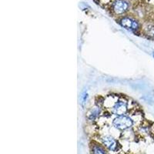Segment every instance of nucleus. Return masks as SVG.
<instances>
[{"mask_svg": "<svg viewBox=\"0 0 154 154\" xmlns=\"http://www.w3.org/2000/svg\"><path fill=\"white\" fill-rule=\"evenodd\" d=\"M102 140H103V145L109 150L115 152L118 149V143L113 137H110V136H106L102 139Z\"/></svg>", "mask_w": 154, "mask_h": 154, "instance_id": "nucleus-5", "label": "nucleus"}, {"mask_svg": "<svg viewBox=\"0 0 154 154\" xmlns=\"http://www.w3.org/2000/svg\"><path fill=\"white\" fill-rule=\"evenodd\" d=\"M114 127L120 130H127L131 127L133 124L132 119L127 116H119L118 117L116 118L112 122Z\"/></svg>", "mask_w": 154, "mask_h": 154, "instance_id": "nucleus-1", "label": "nucleus"}, {"mask_svg": "<svg viewBox=\"0 0 154 154\" xmlns=\"http://www.w3.org/2000/svg\"><path fill=\"white\" fill-rule=\"evenodd\" d=\"M93 154H106L103 147L99 145H95L93 146Z\"/></svg>", "mask_w": 154, "mask_h": 154, "instance_id": "nucleus-8", "label": "nucleus"}, {"mask_svg": "<svg viewBox=\"0 0 154 154\" xmlns=\"http://www.w3.org/2000/svg\"><path fill=\"white\" fill-rule=\"evenodd\" d=\"M129 7L127 2L123 0H117L112 5V9L116 14H123L125 12H126Z\"/></svg>", "mask_w": 154, "mask_h": 154, "instance_id": "nucleus-4", "label": "nucleus"}, {"mask_svg": "<svg viewBox=\"0 0 154 154\" xmlns=\"http://www.w3.org/2000/svg\"><path fill=\"white\" fill-rule=\"evenodd\" d=\"M119 23H120V25L123 28L126 29L133 31V30H137L139 29L138 22L136 21L135 19H132V18H123L119 21Z\"/></svg>", "mask_w": 154, "mask_h": 154, "instance_id": "nucleus-3", "label": "nucleus"}, {"mask_svg": "<svg viewBox=\"0 0 154 154\" xmlns=\"http://www.w3.org/2000/svg\"><path fill=\"white\" fill-rule=\"evenodd\" d=\"M100 108L99 106H96L89 111V113H88L87 117L89 120H95V119L98 117L99 116H100Z\"/></svg>", "mask_w": 154, "mask_h": 154, "instance_id": "nucleus-6", "label": "nucleus"}, {"mask_svg": "<svg viewBox=\"0 0 154 154\" xmlns=\"http://www.w3.org/2000/svg\"><path fill=\"white\" fill-rule=\"evenodd\" d=\"M87 97H88V94H87V93H86V92H85V93H82V96H81V100H82V105H84V104L86 103V100H87Z\"/></svg>", "mask_w": 154, "mask_h": 154, "instance_id": "nucleus-9", "label": "nucleus"}, {"mask_svg": "<svg viewBox=\"0 0 154 154\" xmlns=\"http://www.w3.org/2000/svg\"><path fill=\"white\" fill-rule=\"evenodd\" d=\"M145 35L151 39H154V26H148L145 29Z\"/></svg>", "mask_w": 154, "mask_h": 154, "instance_id": "nucleus-7", "label": "nucleus"}, {"mask_svg": "<svg viewBox=\"0 0 154 154\" xmlns=\"http://www.w3.org/2000/svg\"><path fill=\"white\" fill-rule=\"evenodd\" d=\"M152 56H153V57H154V52H153V53H152Z\"/></svg>", "mask_w": 154, "mask_h": 154, "instance_id": "nucleus-10", "label": "nucleus"}, {"mask_svg": "<svg viewBox=\"0 0 154 154\" xmlns=\"http://www.w3.org/2000/svg\"><path fill=\"white\" fill-rule=\"evenodd\" d=\"M112 113L116 116L125 115L127 112V103L125 100H119L116 101L112 109Z\"/></svg>", "mask_w": 154, "mask_h": 154, "instance_id": "nucleus-2", "label": "nucleus"}]
</instances>
